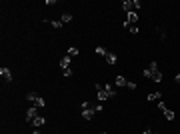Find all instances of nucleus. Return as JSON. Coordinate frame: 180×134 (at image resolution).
Segmentation results:
<instances>
[{
  "label": "nucleus",
  "instance_id": "1",
  "mask_svg": "<svg viewBox=\"0 0 180 134\" xmlns=\"http://www.w3.org/2000/svg\"><path fill=\"white\" fill-rule=\"evenodd\" d=\"M96 96H98L100 102H104V100L114 98V96H116V90H114V86H110V84H104V86L96 84Z\"/></svg>",
  "mask_w": 180,
  "mask_h": 134
},
{
  "label": "nucleus",
  "instance_id": "2",
  "mask_svg": "<svg viewBox=\"0 0 180 134\" xmlns=\"http://www.w3.org/2000/svg\"><path fill=\"white\" fill-rule=\"evenodd\" d=\"M94 106H96V104H92V102H88V100H84V102H82V118H84V120L94 118V114H96Z\"/></svg>",
  "mask_w": 180,
  "mask_h": 134
},
{
  "label": "nucleus",
  "instance_id": "3",
  "mask_svg": "<svg viewBox=\"0 0 180 134\" xmlns=\"http://www.w3.org/2000/svg\"><path fill=\"white\" fill-rule=\"evenodd\" d=\"M154 72H158V64L156 62H150V66L142 72V76L144 78H152V76H154Z\"/></svg>",
  "mask_w": 180,
  "mask_h": 134
},
{
  "label": "nucleus",
  "instance_id": "4",
  "mask_svg": "<svg viewBox=\"0 0 180 134\" xmlns=\"http://www.w3.org/2000/svg\"><path fill=\"white\" fill-rule=\"evenodd\" d=\"M122 8L126 10L128 14H130V12H136V6H134V0H124V2H122Z\"/></svg>",
  "mask_w": 180,
  "mask_h": 134
},
{
  "label": "nucleus",
  "instance_id": "5",
  "mask_svg": "<svg viewBox=\"0 0 180 134\" xmlns=\"http://www.w3.org/2000/svg\"><path fill=\"white\" fill-rule=\"evenodd\" d=\"M0 76H2V80H6V82H12V72H10V68H0Z\"/></svg>",
  "mask_w": 180,
  "mask_h": 134
},
{
  "label": "nucleus",
  "instance_id": "6",
  "mask_svg": "<svg viewBox=\"0 0 180 134\" xmlns=\"http://www.w3.org/2000/svg\"><path fill=\"white\" fill-rule=\"evenodd\" d=\"M60 68H62V70H66V68H70V56H68V54H66V56H62V58H60Z\"/></svg>",
  "mask_w": 180,
  "mask_h": 134
},
{
  "label": "nucleus",
  "instance_id": "7",
  "mask_svg": "<svg viewBox=\"0 0 180 134\" xmlns=\"http://www.w3.org/2000/svg\"><path fill=\"white\" fill-rule=\"evenodd\" d=\"M26 116H28V120H30V122H32V120L34 118H36V106H30V108H28V110H26Z\"/></svg>",
  "mask_w": 180,
  "mask_h": 134
},
{
  "label": "nucleus",
  "instance_id": "8",
  "mask_svg": "<svg viewBox=\"0 0 180 134\" xmlns=\"http://www.w3.org/2000/svg\"><path fill=\"white\" fill-rule=\"evenodd\" d=\"M136 22H138V14L136 12H130V14H128V24H130V26H136Z\"/></svg>",
  "mask_w": 180,
  "mask_h": 134
},
{
  "label": "nucleus",
  "instance_id": "9",
  "mask_svg": "<svg viewBox=\"0 0 180 134\" xmlns=\"http://www.w3.org/2000/svg\"><path fill=\"white\" fill-rule=\"evenodd\" d=\"M46 122V118H42V116H36V118L32 120V124H34V128H40V126Z\"/></svg>",
  "mask_w": 180,
  "mask_h": 134
},
{
  "label": "nucleus",
  "instance_id": "10",
  "mask_svg": "<svg viewBox=\"0 0 180 134\" xmlns=\"http://www.w3.org/2000/svg\"><path fill=\"white\" fill-rule=\"evenodd\" d=\"M106 62H108V64H116V60H118V58H116V54H114V52H108V54H106Z\"/></svg>",
  "mask_w": 180,
  "mask_h": 134
},
{
  "label": "nucleus",
  "instance_id": "11",
  "mask_svg": "<svg viewBox=\"0 0 180 134\" xmlns=\"http://www.w3.org/2000/svg\"><path fill=\"white\" fill-rule=\"evenodd\" d=\"M164 118H166V120H174V118H176L174 110H170V108H166V110H164Z\"/></svg>",
  "mask_w": 180,
  "mask_h": 134
},
{
  "label": "nucleus",
  "instance_id": "12",
  "mask_svg": "<svg viewBox=\"0 0 180 134\" xmlns=\"http://www.w3.org/2000/svg\"><path fill=\"white\" fill-rule=\"evenodd\" d=\"M160 98H162L160 92H150V94H148V102H152V100H160Z\"/></svg>",
  "mask_w": 180,
  "mask_h": 134
},
{
  "label": "nucleus",
  "instance_id": "13",
  "mask_svg": "<svg viewBox=\"0 0 180 134\" xmlns=\"http://www.w3.org/2000/svg\"><path fill=\"white\" fill-rule=\"evenodd\" d=\"M116 84H118V86H128V80L124 76H116Z\"/></svg>",
  "mask_w": 180,
  "mask_h": 134
},
{
  "label": "nucleus",
  "instance_id": "14",
  "mask_svg": "<svg viewBox=\"0 0 180 134\" xmlns=\"http://www.w3.org/2000/svg\"><path fill=\"white\" fill-rule=\"evenodd\" d=\"M96 54H100V56H106V54H108V50H106L104 46H96Z\"/></svg>",
  "mask_w": 180,
  "mask_h": 134
},
{
  "label": "nucleus",
  "instance_id": "15",
  "mask_svg": "<svg viewBox=\"0 0 180 134\" xmlns=\"http://www.w3.org/2000/svg\"><path fill=\"white\" fill-rule=\"evenodd\" d=\"M72 20V14H68V12H64V14H62V18H60V22L64 24V22H70Z\"/></svg>",
  "mask_w": 180,
  "mask_h": 134
},
{
  "label": "nucleus",
  "instance_id": "16",
  "mask_svg": "<svg viewBox=\"0 0 180 134\" xmlns=\"http://www.w3.org/2000/svg\"><path fill=\"white\" fill-rule=\"evenodd\" d=\"M68 56H70V58L78 56V48H74V46H72V48H68Z\"/></svg>",
  "mask_w": 180,
  "mask_h": 134
},
{
  "label": "nucleus",
  "instance_id": "17",
  "mask_svg": "<svg viewBox=\"0 0 180 134\" xmlns=\"http://www.w3.org/2000/svg\"><path fill=\"white\" fill-rule=\"evenodd\" d=\"M36 98H38L36 92H26V100H34V102H36Z\"/></svg>",
  "mask_w": 180,
  "mask_h": 134
},
{
  "label": "nucleus",
  "instance_id": "18",
  "mask_svg": "<svg viewBox=\"0 0 180 134\" xmlns=\"http://www.w3.org/2000/svg\"><path fill=\"white\" fill-rule=\"evenodd\" d=\"M34 104H36V106H46V100H44L42 96H38V98H36V102H34Z\"/></svg>",
  "mask_w": 180,
  "mask_h": 134
},
{
  "label": "nucleus",
  "instance_id": "19",
  "mask_svg": "<svg viewBox=\"0 0 180 134\" xmlns=\"http://www.w3.org/2000/svg\"><path fill=\"white\" fill-rule=\"evenodd\" d=\"M50 24H52V28H56V30H60V28H62V22H58V20H52Z\"/></svg>",
  "mask_w": 180,
  "mask_h": 134
},
{
  "label": "nucleus",
  "instance_id": "20",
  "mask_svg": "<svg viewBox=\"0 0 180 134\" xmlns=\"http://www.w3.org/2000/svg\"><path fill=\"white\" fill-rule=\"evenodd\" d=\"M62 74H64V76H66V78H70V76H72V70H70V68H66V70L62 72Z\"/></svg>",
  "mask_w": 180,
  "mask_h": 134
},
{
  "label": "nucleus",
  "instance_id": "21",
  "mask_svg": "<svg viewBox=\"0 0 180 134\" xmlns=\"http://www.w3.org/2000/svg\"><path fill=\"white\" fill-rule=\"evenodd\" d=\"M128 30H130L132 34H138V26H128Z\"/></svg>",
  "mask_w": 180,
  "mask_h": 134
},
{
  "label": "nucleus",
  "instance_id": "22",
  "mask_svg": "<svg viewBox=\"0 0 180 134\" xmlns=\"http://www.w3.org/2000/svg\"><path fill=\"white\" fill-rule=\"evenodd\" d=\"M94 110H96V112H102V110H104V106H102V104H96Z\"/></svg>",
  "mask_w": 180,
  "mask_h": 134
},
{
  "label": "nucleus",
  "instance_id": "23",
  "mask_svg": "<svg viewBox=\"0 0 180 134\" xmlns=\"http://www.w3.org/2000/svg\"><path fill=\"white\" fill-rule=\"evenodd\" d=\"M158 108H160V110L164 112V110H166V104H164V102H158Z\"/></svg>",
  "mask_w": 180,
  "mask_h": 134
},
{
  "label": "nucleus",
  "instance_id": "24",
  "mask_svg": "<svg viewBox=\"0 0 180 134\" xmlns=\"http://www.w3.org/2000/svg\"><path fill=\"white\" fill-rule=\"evenodd\" d=\"M174 80H176V82H178V84H180V74H176V78H174Z\"/></svg>",
  "mask_w": 180,
  "mask_h": 134
},
{
  "label": "nucleus",
  "instance_id": "25",
  "mask_svg": "<svg viewBox=\"0 0 180 134\" xmlns=\"http://www.w3.org/2000/svg\"><path fill=\"white\" fill-rule=\"evenodd\" d=\"M142 134H154V132H150V130H144V132Z\"/></svg>",
  "mask_w": 180,
  "mask_h": 134
},
{
  "label": "nucleus",
  "instance_id": "26",
  "mask_svg": "<svg viewBox=\"0 0 180 134\" xmlns=\"http://www.w3.org/2000/svg\"><path fill=\"white\" fill-rule=\"evenodd\" d=\"M100 134H106V132H100Z\"/></svg>",
  "mask_w": 180,
  "mask_h": 134
}]
</instances>
